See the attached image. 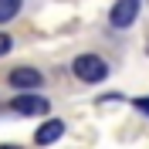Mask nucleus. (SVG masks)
Instances as JSON below:
<instances>
[{
  "label": "nucleus",
  "mask_w": 149,
  "mask_h": 149,
  "mask_svg": "<svg viewBox=\"0 0 149 149\" xmlns=\"http://www.w3.org/2000/svg\"><path fill=\"white\" fill-rule=\"evenodd\" d=\"M0 149H20V146H14V142H7V146H0Z\"/></svg>",
  "instance_id": "obj_9"
},
{
  "label": "nucleus",
  "mask_w": 149,
  "mask_h": 149,
  "mask_svg": "<svg viewBox=\"0 0 149 149\" xmlns=\"http://www.w3.org/2000/svg\"><path fill=\"white\" fill-rule=\"evenodd\" d=\"M71 71H74V78L85 81V85H98V81L109 78V65H105V58H102V54H92V51H85V54L74 58V61H71Z\"/></svg>",
  "instance_id": "obj_1"
},
{
  "label": "nucleus",
  "mask_w": 149,
  "mask_h": 149,
  "mask_svg": "<svg viewBox=\"0 0 149 149\" xmlns=\"http://www.w3.org/2000/svg\"><path fill=\"white\" fill-rule=\"evenodd\" d=\"M7 85L17 88V95L20 92H34V88L44 85V74L37 71V68H31V65H20V68H14V71L7 74Z\"/></svg>",
  "instance_id": "obj_3"
},
{
  "label": "nucleus",
  "mask_w": 149,
  "mask_h": 149,
  "mask_svg": "<svg viewBox=\"0 0 149 149\" xmlns=\"http://www.w3.org/2000/svg\"><path fill=\"white\" fill-rule=\"evenodd\" d=\"M20 7H24V0H0V24L14 20L20 14Z\"/></svg>",
  "instance_id": "obj_6"
},
{
  "label": "nucleus",
  "mask_w": 149,
  "mask_h": 149,
  "mask_svg": "<svg viewBox=\"0 0 149 149\" xmlns=\"http://www.w3.org/2000/svg\"><path fill=\"white\" fill-rule=\"evenodd\" d=\"M132 105H136V109H139L142 115H149V98H136V102H132Z\"/></svg>",
  "instance_id": "obj_8"
},
{
  "label": "nucleus",
  "mask_w": 149,
  "mask_h": 149,
  "mask_svg": "<svg viewBox=\"0 0 149 149\" xmlns=\"http://www.w3.org/2000/svg\"><path fill=\"white\" fill-rule=\"evenodd\" d=\"M10 47H14V37H10V34H3V31H0V58L7 54Z\"/></svg>",
  "instance_id": "obj_7"
},
{
  "label": "nucleus",
  "mask_w": 149,
  "mask_h": 149,
  "mask_svg": "<svg viewBox=\"0 0 149 149\" xmlns=\"http://www.w3.org/2000/svg\"><path fill=\"white\" fill-rule=\"evenodd\" d=\"M139 3H142V0H115L112 10H109V24H112V27H119V31L132 27L136 17H139Z\"/></svg>",
  "instance_id": "obj_4"
},
{
  "label": "nucleus",
  "mask_w": 149,
  "mask_h": 149,
  "mask_svg": "<svg viewBox=\"0 0 149 149\" xmlns=\"http://www.w3.org/2000/svg\"><path fill=\"white\" fill-rule=\"evenodd\" d=\"M7 109L14 115H47L51 112V102H47L44 95H37V92H20V95H14L7 102Z\"/></svg>",
  "instance_id": "obj_2"
},
{
  "label": "nucleus",
  "mask_w": 149,
  "mask_h": 149,
  "mask_svg": "<svg viewBox=\"0 0 149 149\" xmlns=\"http://www.w3.org/2000/svg\"><path fill=\"white\" fill-rule=\"evenodd\" d=\"M61 136H65V122L61 119H44L37 125V132H34V142L37 146H54Z\"/></svg>",
  "instance_id": "obj_5"
}]
</instances>
